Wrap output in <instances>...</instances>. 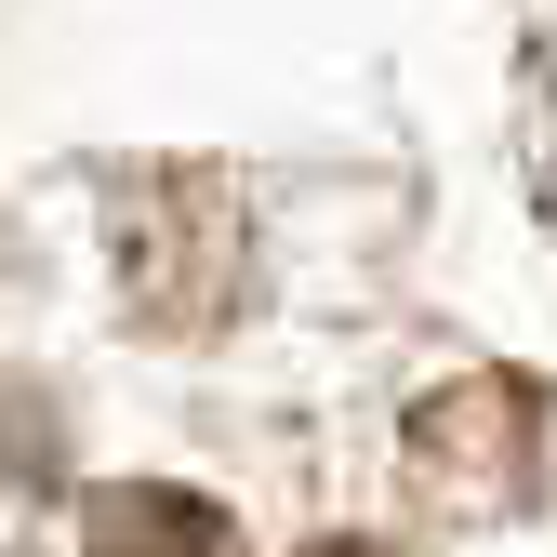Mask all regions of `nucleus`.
Returning a JSON list of instances; mask_svg holds the SVG:
<instances>
[{"instance_id": "obj_2", "label": "nucleus", "mask_w": 557, "mask_h": 557, "mask_svg": "<svg viewBox=\"0 0 557 557\" xmlns=\"http://www.w3.org/2000/svg\"><path fill=\"white\" fill-rule=\"evenodd\" d=\"M518 147H531V199H544V226H557V27L531 53V107H518Z\"/></svg>"}, {"instance_id": "obj_1", "label": "nucleus", "mask_w": 557, "mask_h": 557, "mask_svg": "<svg viewBox=\"0 0 557 557\" xmlns=\"http://www.w3.org/2000/svg\"><path fill=\"white\" fill-rule=\"evenodd\" d=\"M94 557H226V518L186 492H107L94 505Z\"/></svg>"}]
</instances>
